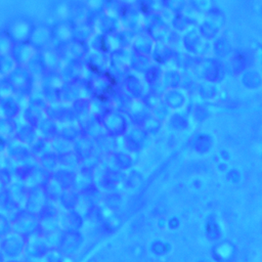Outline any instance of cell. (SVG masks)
<instances>
[{"instance_id": "6da1fadb", "label": "cell", "mask_w": 262, "mask_h": 262, "mask_svg": "<svg viewBox=\"0 0 262 262\" xmlns=\"http://www.w3.org/2000/svg\"><path fill=\"white\" fill-rule=\"evenodd\" d=\"M12 231L27 236H41L40 225L37 215L29 213L24 208L11 219Z\"/></svg>"}, {"instance_id": "7a4b0ae2", "label": "cell", "mask_w": 262, "mask_h": 262, "mask_svg": "<svg viewBox=\"0 0 262 262\" xmlns=\"http://www.w3.org/2000/svg\"><path fill=\"white\" fill-rule=\"evenodd\" d=\"M27 242V236L11 231L0 241V251L6 260L19 259L24 255Z\"/></svg>"}, {"instance_id": "3957f363", "label": "cell", "mask_w": 262, "mask_h": 262, "mask_svg": "<svg viewBox=\"0 0 262 262\" xmlns=\"http://www.w3.org/2000/svg\"><path fill=\"white\" fill-rule=\"evenodd\" d=\"M55 203L56 202L50 200L46 207L37 215L41 230V236L60 228L58 224L59 209L57 205H55Z\"/></svg>"}, {"instance_id": "277c9868", "label": "cell", "mask_w": 262, "mask_h": 262, "mask_svg": "<svg viewBox=\"0 0 262 262\" xmlns=\"http://www.w3.org/2000/svg\"><path fill=\"white\" fill-rule=\"evenodd\" d=\"M6 79L8 80L15 92L31 93L34 90L35 79L31 76L25 66H17L6 77Z\"/></svg>"}, {"instance_id": "5b68a950", "label": "cell", "mask_w": 262, "mask_h": 262, "mask_svg": "<svg viewBox=\"0 0 262 262\" xmlns=\"http://www.w3.org/2000/svg\"><path fill=\"white\" fill-rule=\"evenodd\" d=\"M34 24L27 17H16L12 19L6 29V33L14 43L29 41Z\"/></svg>"}, {"instance_id": "8992f818", "label": "cell", "mask_w": 262, "mask_h": 262, "mask_svg": "<svg viewBox=\"0 0 262 262\" xmlns=\"http://www.w3.org/2000/svg\"><path fill=\"white\" fill-rule=\"evenodd\" d=\"M90 97L91 92L84 82H66L60 89V100L69 104Z\"/></svg>"}, {"instance_id": "52a82bcc", "label": "cell", "mask_w": 262, "mask_h": 262, "mask_svg": "<svg viewBox=\"0 0 262 262\" xmlns=\"http://www.w3.org/2000/svg\"><path fill=\"white\" fill-rule=\"evenodd\" d=\"M57 48L59 49L64 62L84 60L88 52L90 51V48L87 42L80 41L77 39H73L69 43Z\"/></svg>"}, {"instance_id": "ba28073f", "label": "cell", "mask_w": 262, "mask_h": 262, "mask_svg": "<svg viewBox=\"0 0 262 262\" xmlns=\"http://www.w3.org/2000/svg\"><path fill=\"white\" fill-rule=\"evenodd\" d=\"M52 43L55 47H60L74 39V24L68 19H61L51 26Z\"/></svg>"}, {"instance_id": "9c48e42d", "label": "cell", "mask_w": 262, "mask_h": 262, "mask_svg": "<svg viewBox=\"0 0 262 262\" xmlns=\"http://www.w3.org/2000/svg\"><path fill=\"white\" fill-rule=\"evenodd\" d=\"M50 247L42 236H33L28 238L27 246L24 252V260L27 262H35L42 260Z\"/></svg>"}, {"instance_id": "30bf717a", "label": "cell", "mask_w": 262, "mask_h": 262, "mask_svg": "<svg viewBox=\"0 0 262 262\" xmlns=\"http://www.w3.org/2000/svg\"><path fill=\"white\" fill-rule=\"evenodd\" d=\"M45 113L48 118H50L58 124L66 125L71 123H77L75 121L71 104L66 103L61 100L53 104H48Z\"/></svg>"}, {"instance_id": "8fae6325", "label": "cell", "mask_w": 262, "mask_h": 262, "mask_svg": "<svg viewBox=\"0 0 262 262\" xmlns=\"http://www.w3.org/2000/svg\"><path fill=\"white\" fill-rule=\"evenodd\" d=\"M49 198L44 191L43 187H36L29 189V193L24 206V209L29 213L38 215L49 203Z\"/></svg>"}, {"instance_id": "7c38bea8", "label": "cell", "mask_w": 262, "mask_h": 262, "mask_svg": "<svg viewBox=\"0 0 262 262\" xmlns=\"http://www.w3.org/2000/svg\"><path fill=\"white\" fill-rule=\"evenodd\" d=\"M29 42L38 50H42L52 44V31L51 26L41 24L35 25L31 36L29 38Z\"/></svg>"}, {"instance_id": "4fadbf2b", "label": "cell", "mask_w": 262, "mask_h": 262, "mask_svg": "<svg viewBox=\"0 0 262 262\" xmlns=\"http://www.w3.org/2000/svg\"><path fill=\"white\" fill-rule=\"evenodd\" d=\"M50 173H48L42 167L36 164L24 172L21 181L29 189L43 187L48 178L50 177Z\"/></svg>"}, {"instance_id": "5bb4252c", "label": "cell", "mask_w": 262, "mask_h": 262, "mask_svg": "<svg viewBox=\"0 0 262 262\" xmlns=\"http://www.w3.org/2000/svg\"><path fill=\"white\" fill-rule=\"evenodd\" d=\"M83 243V236L79 230L63 231L60 243L58 245V250L66 256H73L78 252Z\"/></svg>"}, {"instance_id": "9a60e30c", "label": "cell", "mask_w": 262, "mask_h": 262, "mask_svg": "<svg viewBox=\"0 0 262 262\" xmlns=\"http://www.w3.org/2000/svg\"><path fill=\"white\" fill-rule=\"evenodd\" d=\"M82 216L76 210H62L58 214V224L63 231L80 230L82 226Z\"/></svg>"}, {"instance_id": "2e32d148", "label": "cell", "mask_w": 262, "mask_h": 262, "mask_svg": "<svg viewBox=\"0 0 262 262\" xmlns=\"http://www.w3.org/2000/svg\"><path fill=\"white\" fill-rule=\"evenodd\" d=\"M38 50L29 42L14 43L10 54L16 61L17 66H26Z\"/></svg>"}, {"instance_id": "e0dca14e", "label": "cell", "mask_w": 262, "mask_h": 262, "mask_svg": "<svg viewBox=\"0 0 262 262\" xmlns=\"http://www.w3.org/2000/svg\"><path fill=\"white\" fill-rule=\"evenodd\" d=\"M47 71H60L64 64V60L59 49L55 46H48L40 50Z\"/></svg>"}, {"instance_id": "ac0fdd59", "label": "cell", "mask_w": 262, "mask_h": 262, "mask_svg": "<svg viewBox=\"0 0 262 262\" xmlns=\"http://www.w3.org/2000/svg\"><path fill=\"white\" fill-rule=\"evenodd\" d=\"M94 149V140L92 137L82 134L76 140L73 141V151L82 161L91 157Z\"/></svg>"}, {"instance_id": "d6986e66", "label": "cell", "mask_w": 262, "mask_h": 262, "mask_svg": "<svg viewBox=\"0 0 262 262\" xmlns=\"http://www.w3.org/2000/svg\"><path fill=\"white\" fill-rule=\"evenodd\" d=\"M4 155L15 161H20L31 156L30 146L14 137L7 141Z\"/></svg>"}, {"instance_id": "ffe728a7", "label": "cell", "mask_w": 262, "mask_h": 262, "mask_svg": "<svg viewBox=\"0 0 262 262\" xmlns=\"http://www.w3.org/2000/svg\"><path fill=\"white\" fill-rule=\"evenodd\" d=\"M36 129L39 137H42L47 140H52L54 137L58 135L59 124L45 116L38 122V124L36 125Z\"/></svg>"}, {"instance_id": "44dd1931", "label": "cell", "mask_w": 262, "mask_h": 262, "mask_svg": "<svg viewBox=\"0 0 262 262\" xmlns=\"http://www.w3.org/2000/svg\"><path fill=\"white\" fill-rule=\"evenodd\" d=\"M41 89H50L60 91L66 83L60 71H47L40 79Z\"/></svg>"}, {"instance_id": "7402d4cb", "label": "cell", "mask_w": 262, "mask_h": 262, "mask_svg": "<svg viewBox=\"0 0 262 262\" xmlns=\"http://www.w3.org/2000/svg\"><path fill=\"white\" fill-rule=\"evenodd\" d=\"M21 113V107L14 96L0 98V117L7 119H16Z\"/></svg>"}, {"instance_id": "603a6c76", "label": "cell", "mask_w": 262, "mask_h": 262, "mask_svg": "<svg viewBox=\"0 0 262 262\" xmlns=\"http://www.w3.org/2000/svg\"><path fill=\"white\" fill-rule=\"evenodd\" d=\"M38 137L39 135L35 126L27 123L25 120L20 124L17 123L16 121V132H15L16 139L20 140L21 142L30 146Z\"/></svg>"}, {"instance_id": "cb8c5ba5", "label": "cell", "mask_w": 262, "mask_h": 262, "mask_svg": "<svg viewBox=\"0 0 262 262\" xmlns=\"http://www.w3.org/2000/svg\"><path fill=\"white\" fill-rule=\"evenodd\" d=\"M9 195L11 199L21 208H24L28 193L29 188L25 185V183L21 180H13L7 187H6Z\"/></svg>"}, {"instance_id": "d4e9b609", "label": "cell", "mask_w": 262, "mask_h": 262, "mask_svg": "<svg viewBox=\"0 0 262 262\" xmlns=\"http://www.w3.org/2000/svg\"><path fill=\"white\" fill-rule=\"evenodd\" d=\"M25 67L35 80L40 79L47 72L46 64L40 51H37Z\"/></svg>"}, {"instance_id": "484cf974", "label": "cell", "mask_w": 262, "mask_h": 262, "mask_svg": "<svg viewBox=\"0 0 262 262\" xmlns=\"http://www.w3.org/2000/svg\"><path fill=\"white\" fill-rule=\"evenodd\" d=\"M80 193L73 188L63 189L57 203L62 208V210H74L78 204Z\"/></svg>"}, {"instance_id": "4316f807", "label": "cell", "mask_w": 262, "mask_h": 262, "mask_svg": "<svg viewBox=\"0 0 262 262\" xmlns=\"http://www.w3.org/2000/svg\"><path fill=\"white\" fill-rule=\"evenodd\" d=\"M37 161H38V165L50 174L54 173L60 167L59 166V158L53 151H50V152L42 156Z\"/></svg>"}, {"instance_id": "83f0119b", "label": "cell", "mask_w": 262, "mask_h": 262, "mask_svg": "<svg viewBox=\"0 0 262 262\" xmlns=\"http://www.w3.org/2000/svg\"><path fill=\"white\" fill-rule=\"evenodd\" d=\"M94 34V29L90 21H84L74 25V39L88 42Z\"/></svg>"}, {"instance_id": "f1b7e54d", "label": "cell", "mask_w": 262, "mask_h": 262, "mask_svg": "<svg viewBox=\"0 0 262 262\" xmlns=\"http://www.w3.org/2000/svg\"><path fill=\"white\" fill-rule=\"evenodd\" d=\"M52 151L50 140L44 139L42 137H38L31 145H30V152L31 155L38 160L42 156Z\"/></svg>"}, {"instance_id": "f546056e", "label": "cell", "mask_w": 262, "mask_h": 262, "mask_svg": "<svg viewBox=\"0 0 262 262\" xmlns=\"http://www.w3.org/2000/svg\"><path fill=\"white\" fill-rule=\"evenodd\" d=\"M51 148L54 154H56L58 157L70 154L73 151V142L57 135L52 140H50Z\"/></svg>"}, {"instance_id": "4dcf8cb0", "label": "cell", "mask_w": 262, "mask_h": 262, "mask_svg": "<svg viewBox=\"0 0 262 262\" xmlns=\"http://www.w3.org/2000/svg\"><path fill=\"white\" fill-rule=\"evenodd\" d=\"M43 189L46 192V194L49 198V200H51L53 202H56V203H57L61 192L63 191V188L57 182V180L52 176V174L50 175V177L48 178V180L44 184Z\"/></svg>"}, {"instance_id": "1f68e13d", "label": "cell", "mask_w": 262, "mask_h": 262, "mask_svg": "<svg viewBox=\"0 0 262 262\" xmlns=\"http://www.w3.org/2000/svg\"><path fill=\"white\" fill-rule=\"evenodd\" d=\"M52 176L57 180V182L61 185L63 189H69L73 187L74 176H75L74 171L59 168L54 173H52Z\"/></svg>"}, {"instance_id": "d6a6232c", "label": "cell", "mask_w": 262, "mask_h": 262, "mask_svg": "<svg viewBox=\"0 0 262 262\" xmlns=\"http://www.w3.org/2000/svg\"><path fill=\"white\" fill-rule=\"evenodd\" d=\"M16 121L15 119L0 118V136L5 140H10L15 137Z\"/></svg>"}, {"instance_id": "836d02e7", "label": "cell", "mask_w": 262, "mask_h": 262, "mask_svg": "<svg viewBox=\"0 0 262 262\" xmlns=\"http://www.w3.org/2000/svg\"><path fill=\"white\" fill-rule=\"evenodd\" d=\"M83 134V129L78 123H71V124H66L61 128H59L58 135L70 140L74 141L76 140L79 136Z\"/></svg>"}, {"instance_id": "e575fe53", "label": "cell", "mask_w": 262, "mask_h": 262, "mask_svg": "<svg viewBox=\"0 0 262 262\" xmlns=\"http://www.w3.org/2000/svg\"><path fill=\"white\" fill-rule=\"evenodd\" d=\"M58 158H59V166H60L59 168H63V169L75 172L81 166V160L78 158V156L74 151L60 156Z\"/></svg>"}, {"instance_id": "d590c367", "label": "cell", "mask_w": 262, "mask_h": 262, "mask_svg": "<svg viewBox=\"0 0 262 262\" xmlns=\"http://www.w3.org/2000/svg\"><path fill=\"white\" fill-rule=\"evenodd\" d=\"M69 19L74 24H80L84 21H89V8L82 6V5H76L73 8H71Z\"/></svg>"}, {"instance_id": "8d00e7d4", "label": "cell", "mask_w": 262, "mask_h": 262, "mask_svg": "<svg viewBox=\"0 0 262 262\" xmlns=\"http://www.w3.org/2000/svg\"><path fill=\"white\" fill-rule=\"evenodd\" d=\"M17 67L16 61L10 53L0 54V76L7 77Z\"/></svg>"}, {"instance_id": "74e56055", "label": "cell", "mask_w": 262, "mask_h": 262, "mask_svg": "<svg viewBox=\"0 0 262 262\" xmlns=\"http://www.w3.org/2000/svg\"><path fill=\"white\" fill-rule=\"evenodd\" d=\"M13 45H14V42L8 36L6 31H1L0 32V54L10 53Z\"/></svg>"}, {"instance_id": "f35d334b", "label": "cell", "mask_w": 262, "mask_h": 262, "mask_svg": "<svg viewBox=\"0 0 262 262\" xmlns=\"http://www.w3.org/2000/svg\"><path fill=\"white\" fill-rule=\"evenodd\" d=\"M12 231L10 219L2 212H0V241Z\"/></svg>"}, {"instance_id": "ab89813d", "label": "cell", "mask_w": 262, "mask_h": 262, "mask_svg": "<svg viewBox=\"0 0 262 262\" xmlns=\"http://www.w3.org/2000/svg\"><path fill=\"white\" fill-rule=\"evenodd\" d=\"M43 259L45 262H64L66 256L57 248H50Z\"/></svg>"}, {"instance_id": "60d3db41", "label": "cell", "mask_w": 262, "mask_h": 262, "mask_svg": "<svg viewBox=\"0 0 262 262\" xmlns=\"http://www.w3.org/2000/svg\"><path fill=\"white\" fill-rule=\"evenodd\" d=\"M14 89L8 82V80L5 78L0 80V98L6 97V96H12L14 94Z\"/></svg>"}, {"instance_id": "b9f144b4", "label": "cell", "mask_w": 262, "mask_h": 262, "mask_svg": "<svg viewBox=\"0 0 262 262\" xmlns=\"http://www.w3.org/2000/svg\"><path fill=\"white\" fill-rule=\"evenodd\" d=\"M13 180L14 179L11 172L6 168L0 167V181L7 187Z\"/></svg>"}, {"instance_id": "7bdbcfd3", "label": "cell", "mask_w": 262, "mask_h": 262, "mask_svg": "<svg viewBox=\"0 0 262 262\" xmlns=\"http://www.w3.org/2000/svg\"><path fill=\"white\" fill-rule=\"evenodd\" d=\"M6 144H7V140H5L4 138H2V137L0 136V156L5 154Z\"/></svg>"}, {"instance_id": "ee69618b", "label": "cell", "mask_w": 262, "mask_h": 262, "mask_svg": "<svg viewBox=\"0 0 262 262\" xmlns=\"http://www.w3.org/2000/svg\"><path fill=\"white\" fill-rule=\"evenodd\" d=\"M5 262H27L24 259H11V260H5Z\"/></svg>"}, {"instance_id": "f6af8a7d", "label": "cell", "mask_w": 262, "mask_h": 262, "mask_svg": "<svg viewBox=\"0 0 262 262\" xmlns=\"http://www.w3.org/2000/svg\"><path fill=\"white\" fill-rule=\"evenodd\" d=\"M5 189H6V186H5V185L0 181V193H1L2 191H4Z\"/></svg>"}, {"instance_id": "bcb514c9", "label": "cell", "mask_w": 262, "mask_h": 262, "mask_svg": "<svg viewBox=\"0 0 262 262\" xmlns=\"http://www.w3.org/2000/svg\"><path fill=\"white\" fill-rule=\"evenodd\" d=\"M5 257H4V255L2 254V252L0 251V262H5Z\"/></svg>"}]
</instances>
